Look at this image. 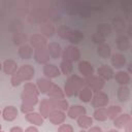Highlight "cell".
Returning <instances> with one entry per match:
<instances>
[{"label":"cell","instance_id":"1","mask_svg":"<svg viewBox=\"0 0 132 132\" xmlns=\"http://www.w3.org/2000/svg\"><path fill=\"white\" fill-rule=\"evenodd\" d=\"M35 75V69L31 64H24L20 66L16 72L10 76V84L12 87L20 86L23 81H30Z\"/></svg>","mask_w":132,"mask_h":132},{"label":"cell","instance_id":"25","mask_svg":"<svg viewBox=\"0 0 132 132\" xmlns=\"http://www.w3.org/2000/svg\"><path fill=\"white\" fill-rule=\"evenodd\" d=\"M84 39H85V34H84L82 31H80L78 29H71V31L69 33V36L67 38V40L72 45H76V44L80 43Z\"/></svg>","mask_w":132,"mask_h":132},{"label":"cell","instance_id":"36","mask_svg":"<svg viewBox=\"0 0 132 132\" xmlns=\"http://www.w3.org/2000/svg\"><path fill=\"white\" fill-rule=\"evenodd\" d=\"M92 118H93V120H95V121H97V122H105V121L108 119V118H107L106 107L95 108Z\"/></svg>","mask_w":132,"mask_h":132},{"label":"cell","instance_id":"9","mask_svg":"<svg viewBox=\"0 0 132 132\" xmlns=\"http://www.w3.org/2000/svg\"><path fill=\"white\" fill-rule=\"evenodd\" d=\"M29 44L32 46L33 50L46 47V45H47V39L45 37H43L40 33L33 34V35H31L29 37Z\"/></svg>","mask_w":132,"mask_h":132},{"label":"cell","instance_id":"8","mask_svg":"<svg viewBox=\"0 0 132 132\" xmlns=\"http://www.w3.org/2000/svg\"><path fill=\"white\" fill-rule=\"evenodd\" d=\"M110 63L112 68L122 70V68H124L127 64V58L122 53H114L110 56Z\"/></svg>","mask_w":132,"mask_h":132},{"label":"cell","instance_id":"45","mask_svg":"<svg viewBox=\"0 0 132 132\" xmlns=\"http://www.w3.org/2000/svg\"><path fill=\"white\" fill-rule=\"evenodd\" d=\"M87 132H103V130L99 126H92L91 128L88 129Z\"/></svg>","mask_w":132,"mask_h":132},{"label":"cell","instance_id":"31","mask_svg":"<svg viewBox=\"0 0 132 132\" xmlns=\"http://www.w3.org/2000/svg\"><path fill=\"white\" fill-rule=\"evenodd\" d=\"M33 53H34V50L32 48V46L30 44L21 45L19 47V50H18V55L23 60H28V59L32 58Z\"/></svg>","mask_w":132,"mask_h":132},{"label":"cell","instance_id":"5","mask_svg":"<svg viewBox=\"0 0 132 132\" xmlns=\"http://www.w3.org/2000/svg\"><path fill=\"white\" fill-rule=\"evenodd\" d=\"M84 79H85V86L90 88L93 93L102 91V89L105 86V81L101 77H99L98 75H95V74H93L89 77H86Z\"/></svg>","mask_w":132,"mask_h":132},{"label":"cell","instance_id":"19","mask_svg":"<svg viewBox=\"0 0 132 132\" xmlns=\"http://www.w3.org/2000/svg\"><path fill=\"white\" fill-rule=\"evenodd\" d=\"M25 119L28 123L32 124V126H36V127H39V126H42L44 124V119L43 117L38 112V111H32L30 113H27L25 114Z\"/></svg>","mask_w":132,"mask_h":132},{"label":"cell","instance_id":"32","mask_svg":"<svg viewBox=\"0 0 132 132\" xmlns=\"http://www.w3.org/2000/svg\"><path fill=\"white\" fill-rule=\"evenodd\" d=\"M93 118L92 117H89L87 114H84V116H80L78 119H76V123H77V126L81 129V130H88L89 128H91L93 126Z\"/></svg>","mask_w":132,"mask_h":132},{"label":"cell","instance_id":"2","mask_svg":"<svg viewBox=\"0 0 132 132\" xmlns=\"http://www.w3.org/2000/svg\"><path fill=\"white\" fill-rule=\"evenodd\" d=\"M39 95H40V93H39L36 85L34 82L27 81L24 85L23 91L21 94L22 103L35 107V105H37L39 102Z\"/></svg>","mask_w":132,"mask_h":132},{"label":"cell","instance_id":"35","mask_svg":"<svg viewBox=\"0 0 132 132\" xmlns=\"http://www.w3.org/2000/svg\"><path fill=\"white\" fill-rule=\"evenodd\" d=\"M59 69L61 71V74H64L66 76H69L72 74V70H73V63L69 62V61H65L62 60L60 62L59 65Z\"/></svg>","mask_w":132,"mask_h":132},{"label":"cell","instance_id":"3","mask_svg":"<svg viewBox=\"0 0 132 132\" xmlns=\"http://www.w3.org/2000/svg\"><path fill=\"white\" fill-rule=\"evenodd\" d=\"M85 86V79L80 75L71 74L67 76L66 81L64 84V94L67 97H75L77 96L79 90Z\"/></svg>","mask_w":132,"mask_h":132},{"label":"cell","instance_id":"50","mask_svg":"<svg viewBox=\"0 0 132 132\" xmlns=\"http://www.w3.org/2000/svg\"><path fill=\"white\" fill-rule=\"evenodd\" d=\"M1 70H2V63L0 62V71H1Z\"/></svg>","mask_w":132,"mask_h":132},{"label":"cell","instance_id":"27","mask_svg":"<svg viewBox=\"0 0 132 132\" xmlns=\"http://www.w3.org/2000/svg\"><path fill=\"white\" fill-rule=\"evenodd\" d=\"M46 95L48 98H52V99H65V97H66L63 89L60 86H58L57 84L52 85V87L48 90V92L46 93Z\"/></svg>","mask_w":132,"mask_h":132},{"label":"cell","instance_id":"52","mask_svg":"<svg viewBox=\"0 0 132 132\" xmlns=\"http://www.w3.org/2000/svg\"><path fill=\"white\" fill-rule=\"evenodd\" d=\"M1 129H2V126H1V124H0V131H1Z\"/></svg>","mask_w":132,"mask_h":132},{"label":"cell","instance_id":"21","mask_svg":"<svg viewBox=\"0 0 132 132\" xmlns=\"http://www.w3.org/2000/svg\"><path fill=\"white\" fill-rule=\"evenodd\" d=\"M52 110H53V107H52V104L48 98L41 99V101L38 102V112L43 117L44 120L47 119Z\"/></svg>","mask_w":132,"mask_h":132},{"label":"cell","instance_id":"54","mask_svg":"<svg viewBox=\"0 0 132 132\" xmlns=\"http://www.w3.org/2000/svg\"><path fill=\"white\" fill-rule=\"evenodd\" d=\"M0 132H5V131H2V130H1V131H0Z\"/></svg>","mask_w":132,"mask_h":132},{"label":"cell","instance_id":"24","mask_svg":"<svg viewBox=\"0 0 132 132\" xmlns=\"http://www.w3.org/2000/svg\"><path fill=\"white\" fill-rule=\"evenodd\" d=\"M53 84L54 82L52 81V79L43 76V77L37 78L35 85H36V87H37V89H38V91H39L40 94H46L48 92V90L51 89V87H52Z\"/></svg>","mask_w":132,"mask_h":132},{"label":"cell","instance_id":"44","mask_svg":"<svg viewBox=\"0 0 132 132\" xmlns=\"http://www.w3.org/2000/svg\"><path fill=\"white\" fill-rule=\"evenodd\" d=\"M21 111H22L24 114L30 113V112L34 111V106H30V105H27V104L22 103V104H21Z\"/></svg>","mask_w":132,"mask_h":132},{"label":"cell","instance_id":"38","mask_svg":"<svg viewBox=\"0 0 132 132\" xmlns=\"http://www.w3.org/2000/svg\"><path fill=\"white\" fill-rule=\"evenodd\" d=\"M106 111H107V118L112 121L122 113V107L120 105H110L106 107Z\"/></svg>","mask_w":132,"mask_h":132},{"label":"cell","instance_id":"22","mask_svg":"<svg viewBox=\"0 0 132 132\" xmlns=\"http://www.w3.org/2000/svg\"><path fill=\"white\" fill-rule=\"evenodd\" d=\"M111 29L116 31L118 34H124V31L126 30V21L123 16L117 15L112 19L111 23Z\"/></svg>","mask_w":132,"mask_h":132},{"label":"cell","instance_id":"53","mask_svg":"<svg viewBox=\"0 0 132 132\" xmlns=\"http://www.w3.org/2000/svg\"><path fill=\"white\" fill-rule=\"evenodd\" d=\"M1 112H2V110H0V116H1Z\"/></svg>","mask_w":132,"mask_h":132},{"label":"cell","instance_id":"34","mask_svg":"<svg viewBox=\"0 0 132 132\" xmlns=\"http://www.w3.org/2000/svg\"><path fill=\"white\" fill-rule=\"evenodd\" d=\"M52 104L53 109H58V110H62V111H67L68 107H69V103L66 99H52L48 98Z\"/></svg>","mask_w":132,"mask_h":132},{"label":"cell","instance_id":"26","mask_svg":"<svg viewBox=\"0 0 132 132\" xmlns=\"http://www.w3.org/2000/svg\"><path fill=\"white\" fill-rule=\"evenodd\" d=\"M56 33V27L52 22H45L40 26V34L46 39L53 37Z\"/></svg>","mask_w":132,"mask_h":132},{"label":"cell","instance_id":"18","mask_svg":"<svg viewBox=\"0 0 132 132\" xmlns=\"http://www.w3.org/2000/svg\"><path fill=\"white\" fill-rule=\"evenodd\" d=\"M46 50L48 52V55H50V58L51 59H58L61 57L62 55V52H63V48L62 46L58 43V42H47V45H46Z\"/></svg>","mask_w":132,"mask_h":132},{"label":"cell","instance_id":"10","mask_svg":"<svg viewBox=\"0 0 132 132\" xmlns=\"http://www.w3.org/2000/svg\"><path fill=\"white\" fill-rule=\"evenodd\" d=\"M77 69H78L79 74H80L81 77H84V78L89 77V76H91V75L94 74V67H93V65H92L89 61H87V60L78 61Z\"/></svg>","mask_w":132,"mask_h":132},{"label":"cell","instance_id":"20","mask_svg":"<svg viewBox=\"0 0 132 132\" xmlns=\"http://www.w3.org/2000/svg\"><path fill=\"white\" fill-rule=\"evenodd\" d=\"M113 78L120 86H129L131 82V74H129L126 70H119L114 72Z\"/></svg>","mask_w":132,"mask_h":132},{"label":"cell","instance_id":"16","mask_svg":"<svg viewBox=\"0 0 132 132\" xmlns=\"http://www.w3.org/2000/svg\"><path fill=\"white\" fill-rule=\"evenodd\" d=\"M19 116V110L15 106L13 105H7L3 108L1 112V117L3 118L4 121L6 122H12L14 121Z\"/></svg>","mask_w":132,"mask_h":132},{"label":"cell","instance_id":"46","mask_svg":"<svg viewBox=\"0 0 132 132\" xmlns=\"http://www.w3.org/2000/svg\"><path fill=\"white\" fill-rule=\"evenodd\" d=\"M24 132H39V131L36 126H29L24 130Z\"/></svg>","mask_w":132,"mask_h":132},{"label":"cell","instance_id":"39","mask_svg":"<svg viewBox=\"0 0 132 132\" xmlns=\"http://www.w3.org/2000/svg\"><path fill=\"white\" fill-rule=\"evenodd\" d=\"M71 29H72V28H70L69 26H66V25H60V26L56 29V33H57V35H58L60 38H62V39H64V40H67V38H68V36H69V33H70Z\"/></svg>","mask_w":132,"mask_h":132},{"label":"cell","instance_id":"43","mask_svg":"<svg viewBox=\"0 0 132 132\" xmlns=\"http://www.w3.org/2000/svg\"><path fill=\"white\" fill-rule=\"evenodd\" d=\"M92 41L95 43V44H99V43H102V42H105V38H103L102 36H100L99 34H97L96 32L92 35Z\"/></svg>","mask_w":132,"mask_h":132},{"label":"cell","instance_id":"23","mask_svg":"<svg viewBox=\"0 0 132 132\" xmlns=\"http://www.w3.org/2000/svg\"><path fill=\"white\" fill-rule=\"evenodd\" d=\"M18 68H19L18 63L12 59H6L2 63V70L7 75H10V76L13 75L16 72Z\"/></svg>","mask_w":132,"mask_h":132},{"label":"cell","instance_id":"6","mask_svg":"<svg viewBox=\"0 0 132 132\" xmlns=\"http://www.w3.org/2000/svg\"><path fill=\"white\" fill-rule=\"evenodd\" d=\"M108 103H109V97L105 92L99 91V92H96L93 94L91 104L94 108L106 107L108 105Z\"/></svg>","mask_w":132,"mask_h":132},{"label":"cell","instance_id":"37","mask_svg":"<svg viewBox=\"0 0 132 132\" xmlns=\"http://www.w3.org/2000/svg\"><path fill=\"white\" fill-rule=\"evenodd\" d=\"M28 40V36L25 32L20 31V32H15L12 35V41L15 45H24L26 44V41Z\"/></svg>","mask_w":132,"mask_h":132},{"label":"cell","instance_id":"17","mask_svg":"<svg viewBox=\"0 0 132 132\" xmlns=\"http://www.w3.org/2000/svg\"><path fill=\"white\" fill-rule=\"evenodd\" d=\"M112 122H113L114 129H118V130L124 129V127H125L127 124H129V123L132 122V117L130 116V113H127V112L123 113V112H122V113H121L120 116H118L114 120H112Z\"/></svg>","mask_w":132,"mask_h":132},{"label":"cell","instance_id":"41","mask_svg":"<svg viewBox=\"0 0 132 132\" xmlns=\"http://www.w3.org/2000/svg\"><path fill=\"white\" fill-rule=\"evenodd\" d=\"M91 8H89L88 6H85V5H80L79 4V7H78V10H77V13L80 15V18L82 19H87L90 16L91 14Z\"/></svg>","mask_w":132,"mask_h":132},{"label":"cell","instance_id":"13","mask_svg":"<svg viewBox=\"0 0 132 132\" xmlns=\"http://www.w3.org/2000/svg\"><path fill=\"white\" fill-rule=\"evenodd\" d=\"M33 58H34V60H35L38 64H40V65H45V64H47L48 61H50V59H51L46 47L34 50Z\"/></svg>","mask_w":132,"mask_h":132},{"label":"cell","instance_id":"12","mask_svg":"<svg viewBox=\"0 0 132 132\" xmlns=\"http://www.w3.org/2000/svg\"><path fill=\"white\" fill-rule=\"evenodd\" d=\"M97 75L99 77H101L104 81L106 80H110L113 78L114 76V70L112 67H110L107 64H102L101 66L98 67L97 69Z\"/></svg>","mask_w":132,"mask_h":132},{"label":"cell","instance_id":"7","mask_svg":"<svg viewBox=\"0 0 132 132\" xmlns=\"http://www.w3.org/2000/svg\"><path fill=\"white\" fill-rule=\"evenodd\" d=\"M84 114H87V109L85 106H82L80 104L69 105V107L66 111V116L68 118H70L71 120H76L80 116H84Z\"/></svg>","mask_w":132,"mask_h":132},{"label":"cell","instance_id":"4","mask_svg":"<svg viewBox=\"0 0 132 132\" xmlns=\"http://www.w3.org/2000/svg\"><path fill=\"white\" fill-rule=\"evenodd\" d=\"M61 57H62V60H65V61H69L71 63H74V62L80 61L81 53H80L79 48L76 45L69 44V45H67L63 50Z\"/></svg>","mask_w":132,"mask_h":132},{"label":"cell","instance_id":"14","mask_svg":"<svg viewBox=\"0 0 132 132\" xmlns=\"http://www.w3.org/2000/svg\"><path fill=\"white\" fill-rule=\"evenodd\" d=\"M42 72H43L44 77H47L50 79L57 78V77H59L61 75V71H60L59 67L57 65L51 64V63H47V64L43 65Z\"/></svg>","mask_w":132,"mask_h":132},{"label":"cell","instance_id":"49","mask_svg":"<svg viewBox=\"0 0 132 132\" xmlns=\"http://www.w3.org/2000/svg\"><path fill=\"white\" fill-rule=\"evenodd\" d=\"M107 132H120L118 129H110V130H108Z\"/></svg>","mask_w":132,"mask_h":132},{"label":"cell","instance_id":"28","mask_svg":"<svg viewBox=\"0 0 132 132\" xmlns=\"http://www.w3.org/2000/svg\"><path fill=\"white\" fill-rule=\"evenodd\" d=\"M117 98L121 102H127L131 98V89L129 86H120L117 90Z\"/></svg>","mask_w":132,"mask_h":132},{"label":"cell","instance_id":"47","mask_svg":"<svg viewBox=\"0 0 132 132\" xmlns=\"http://www.w3.org/2000/svg\"><path fill=\"white\" fill-rule=\"evenodd\" d=\"M9 132H24V130H23V128L20 127V126H13V127L10 128Z\"/></svg>","mask_w":132,"mask_h":132},{"label":"cell","instance_id":"29","mask_svg":"<svg viewBox=\"0 0 132 132\" xmlns=\"http://www.w3.org/2000/svg\"><path fill=\"white\" fill-rule=\"evenodd\" d=\"M96 52H97V55L102 59H108V58H110V56L112 54L111 47L107 42H102V43L97 44Z\"/></svg>","mask_w":132,"mask_h":132},{"label":"cell","instance_id":"15","mask_svg":"<svg viewBox=\"0 0 132 132\" xmlns=\"http://www.w3.org/2000/svg\"><path fill=\"white\" fill-rule=\"evenodd\" d=\"M116 44H117V48L122 54L125 52H128L131 47L130 38L125 34H119L118 35V37L116 39Z\"/></svg>","mask_w":132,"mask_h":132},{"label":"cell","instance_id":"11","mask_svg":"<svg viewBox=\"0 0 132 132\" xmlns=\"http://www.w3.org/2000/svg\"><path fill=\"white\" fill-rule=\"evenodd\" d=\"M48 121L55 125V126H60L61 124L65 123L66 120V112L62 111V110H58V109H53L51 111V113L47 117Z\"/></svg>","mask_w":132,"mask_h":132},{"label":"cell","instance_id":"33","mask_svg":"<svg viewBox=\"0 0 132 132\" xmlns=\"http://www.w3.org/2000/svg\"><path fill=\"white\" fill-rule=\"evenodd\" d=\"M93 94H94V93L91 91L90 88H88L87 86H84V87L79 90V92H78V94H77V97L79 98V100H80L81 102H84V103H89V102H91V100H92Z\"/></svg>","mask_w":132,"mask_h":132},{"label":"cell","instance_id":"40","mask_svg":"<svg viewBox=\"0 0 132 132\" xmlns=\"http://www.w3.org/2000/svg\"><path fill=\"white\" fill-rule=\"evenodd\" d=\"M60 19H61L60 13L55 8H50L47 10V20H51L52 22L56 23V22L60 21Z\"/></svg>","mask_w":132,"mask_h":132},{"label":"cell","instance_id":"42","mask_svg":"<svg viewBox=\"0 0 132 132\" xmlns=\"http://www.w3.org/2000/svg\"><path fill=\"white\" fill-rule=\"evenodd\" d=\"M57 132H74V129H73L72 125L63 123V124H61V125L58 127Z\"/></svg>","mask_w":132,"mask_h":132},{"label":"cell","instance_id":"30","mask_svg":"<svg viewBox=\"0 0 132 132\" xmlns=\"http://www.w3.org/2000/svg\"><path fill=\"white\" fill-rule=\"evenodd\" d=\"M96 33L106 39L112 33V29H111L110 24H107V23H100V24H98V26L96 28Z\"/></svg>","mask_w":132,"mask_h":132},{"label":"cell","instance_id":"51","mask_svg":"<svg viewBox=\"0 0 132 132\" xmlns=\"http://www.w3.org/2000/svg\"><path fill=\"white\" fill-rule=\"evenodd\" d=\"M79 132H87V130H80Z\"/></svg>","mask_w":132,"mask_h":132},{"label":"cell","instance_id":"48","mask_svg":"<svg viewBox=\"0 0 132 132\" xmlns=\"http://www.w3.org/2000/svg\"><path fill=\"white\" fill-rule=\"evenodd\" d=\"M124 131L125 132H132V122L127 124L125 127H124Z\"/></svg>","mask_w":132,"mask_h":132}]
</instances>
